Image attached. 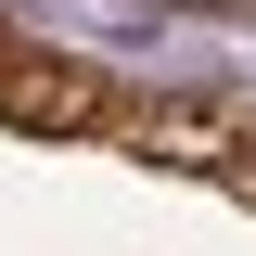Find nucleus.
Returning a JSON list of instances; mask_svg holds the SVG:
<instances>
[{
	"label": "nucleus",
	"mask_w": 256,
	"mask_h": 256,
	"mask_svg": "<svg viewBox=\"0 0 256 256\" xmlns=\"http://www.w3.org/2000/svg\"><path fill=\"white\" fill-rule=\"evenodd\" d=\"M0 116L38 128V141H52V128H116V90L77 77V64H52L26 26H13V38H0Z\"/></svg>",
	"instance_id": "nucleus-1"
}]
</instances>
